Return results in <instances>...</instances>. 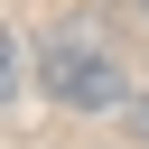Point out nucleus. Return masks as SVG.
I'll list each match as a JSON object with an SVG mask.
<instances>
[{
    "label": "nucleus",
    "mask_w": 149,
    "mask_h": 149,
    "mask_svg": "<svg viewBox=\"0 0 149 149\" xmlns=\"http://www.w3.org/2000/svg\"><path fill=\"white\" fill-rule=\"evenodd\" d=\"M121 121H130V130H140V149H149V93H140V102H130Z\"/></svg>",
    "instance_id": "2"
},
{
    "label": "nucleus",
    "mask_w": 149,
    "mask_h": 149,
    "mask_svg": "<svg viewBox=\"0 0 149 149\" xmlns=\"http://www.w3.org/2000/svg\"><path fill=\"white\" fill-rule=\"evenodd\" d=\"M47 102H56V112H84V121L140 102L130 74H121V56H102L93 19H56V28H47Z\"/></svg>",
    "instance_id": "1"
},
{
    "label": "nucleus",
    "mask_w": 149,
    "mask_h": 149,
    "mask_svg": "<svg viewBox=\"0 0 149 149\" xmlns=\"http://www.w3.org/2000/svg\"><path fill=\"white\" fill-rule=\"evenodd\" d=\"M140 9H149V0H140Z\"/></svg>",
    "instance_id": "3"
}]
</instances>
